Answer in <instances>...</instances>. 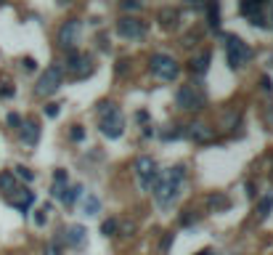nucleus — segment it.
Instances as JSON below:
<instances>
[{"label": "nucleus", "instance_id": "f257e3e1", "mask_svg": "<svg viewBox=\"0 0 273 255\" xmlns=\"http://www.w3.org/2000/svg\"><path fill=\"white\" fill-rule=\"evenodd\" d=\"M183 178H186V168L183 165H173L170 170H162L154 181V197H157V205L159 207H170L175 202L178 191L183 186Z\"/></svg>", "mask_w": 273, "mask_h": 255}, {"label": "nucleus", "instance_id": "f03ea898", "mask_svg": "<svg viewBox=\"0 0 273 255\" xmlns=\"http://www.w3.org/2000/svg\"><path fill=\"white\" fill-rule=\"evenodd\" d=\"M149 69H151V75L157 77V80L170 83V80L178 77V72H181V64H178L173 56H167V53H154V56L149 59Z\"/></svg>", "mask_w": 273, "mask_h": 255}, {"label": "nucleus", "instance_id": "7ed1b4c3", "mask_svg": "<svg viewBox=\"0 0 273 255\" xmlns=\"http://www.w3.org/2000/svg\"><path fill=\"white\" fill-rule=\"evenodd\" d=\"M223 43H225V59H228V67L231 69H239L249 56H252V51L247 48V43L241 40L239 35H225Z\"/></svg>", "mask_w": 273, "mask_h": 255}, {"label": "nucleus", "instance_id": "20e7f679", "mask_svg": "<svg viewBox=\"0 0 273 255\" xmlns=\"http://www.w3.org/2000/svg\"><path fill=\"white\" fill-rule=\"evenodd\" d=\"M61 80H64V67H59V64L48 67L40 77H37L35 93H37V96H53V93L61 88Z\"/></svg>", "mask_w": 273, "mask_h": 255}, {"label": "nucleus", "instance_id": "39448f33", "mask_svg": "<svg viewBox=\"0 0 273 255\" xmlns=\"http://www.w3.org/2000/svg\"><path fill=\"white\" fill-rule=\"evenodd\" d=\"M133 170H136V181L143 191H149L154 186V181H157V175H159V165H157V160H151V157H138L133 162Z\"/></svg>", "mask_w": 273, "mask_h": 255}, {"label": "nucleus", "instance_id": "423d86ee", "mask_svg": "<svg viewBox=\"0 0 273 255\" xmlns=\"http://www.w3.org/2000/svg\"><path fill=\"white\" fill-rule=\"evenodd\" d=\"M175 101H178L181 109H189V112L205 109V93H202L197 85H183V88L175 93Z\"/></svg>", "mask_w": 273, "mask_h": 255}, {"label": "nucleus", "instance_id": "0eeeda50", "mask_svg": "<svg viewBox=\"0 0 273 255\" xmlns=\"http://www.w3.org/2000/svg\"><path fill=\"white\" fill-rule=\"evenodd\" d=\"M80 29H82L80 21L69 19L67 24L59 29V45H61V48H64V51H74V45L80 43Z\"/></svg>", "mask_w": 273, "mask_h": 255}, {"label": "nucleus", "instance_id": "6e6552de", "mask_svg": "<svg viewBox=\"0 0 273 255\" xmlns=\"http://www.w3.org/2000/svg\"><path fill=\"white\" fill-rule=\"evenodd\" d=\"M101 133H104L106 138H120L122 136V130H125V120H122V112L120 109H114V112H109L106 117H101Z\"/></svg>", "mask_w": 273, "mask_h": 255}, {"label": "nucleus", "instance_id": "1a4fd4ad", "mask_svg": "<svg viewBox=\"0 0 273 255\" xmlns=\"http://www.w3.org/2000/svg\"><path fill=\"white\" fill-rule=\"evenodd\" d=\"M67 69L69 72H74V77H88L93 72V64H90V56H82L80 51H69L67 56Z\"/></svg>", "mask_w": 273, "mask_h": 255}, {"label": "nucleus", "instance_id": "9d476101", "mask_svg": "<svg viewBox=\"0 0 273 255\" xmlns=\"http://www.w3.org/2000/svg\"><path fill=\"white\" fill-rule=\"evenodd\" d=\"M117 32L122 37H130V40H136V37H143L146 35V24L141 19H133V16H122L117 21Z\"/></svg>", "mask_w": 273, "mask_h": 255}, {"label": "nucleus", "instance_id": "9b49d317", "mask_svg": "<svg viewBox=\"0 0 273 255\" xmlns=\"http://www.w3.org/2000/svg\"><path fill=\"white\" fill-rule=\"evenodd\" d=\"M8 199L19 207L21 213H27L29 207H32V202H35V191H29V189H19V186H16V189H13L11 194H8Z\"/></svg>", "mask_w": 273, "mask_h": 255}, {"label": "nucleus", "instance_id": "f8f14e48", "mask_svg": "<svg viewBox=\"0 0 273 255\" xmlns=\"http://www.w3.org/2000/svg\"><path fill=\"white\" fill-rule=\"evenodd\" d=\"M19 133H21V141H24L27 146H35L37 141H40V125H37V122H32V120H24V122H21Z\"/></svg>", "mask_w": 273, "mask_h": 255}, {"label": "nucleus", "instance_id": "ddd939ff", "mask_svg": "<svg viewBox=\"0 0 273 255\" xmlns=\"http://www.w3.org/2000/svg\"><path fill=\"white\" fill-rule=\"evenodd\" d=\"M186 136L194 138V141H215V130L212 128H207V125H202V122H194V125L186 128Z\"/></svg>", "mask_w": 273, "mask_h": 255}, {"label": "nucleus", "instance_id": "4468645a", "mask_svg": "<svg viewBox=\"0 0 273 255\" xmlns=\"http://www.w3.org/2000/svg\"><path fill=\"white\" fill-rule=\"evenodd\" d=\"M239 11L244 13V16L252 19V24H265V19L260 16V0H241V5H239Z\"/></svg>", "mask_w": 273, "mask_h": 255}, {"label": "nucleus", "instance_id": "2eb2a0df", "mask_svg": "<svg viewBox=\"0 0 273 255\" xmlns=\"http://www.w3.org/2000/svg\"><path fill=\"white\" fill-rule=\"evenodd\" d=\"M85 234H88V231H85V226L74 223V226H69V229H67V242L72 245V247H82V245H85V239H88Z\"/></svg>", "mask_w": 273, "mask_h": 255}, {"label": "nucleus", "instance_id": "dca6fc26", "mask_svg": "<svg viewBox=\"0 0 273 255\" xmlns=\"http://www.w3.org/2000/svg\"><path fill=\"white\" fill-rule=\"evenodd\" d=\"M207 207H209L212 213H225V210L231 207V199L225 197V194H209V197H207Z\"/></svg>", "mask_w": 273, "mask_h": 255}, {"label": "nucleus", "instance_id": "f3484780", "mask_svg": "<svg viewBox=\"0 0 273 255\" xmlns=\"http://www.w3.org/2000/svg\"><path fill=\"white\" fill-rule=\"evenodd\" d=\"M191 72H197V75H205L207 72V67H209V51H202L197 53V56L191 59Z\"/></svg>", "mask_w": 273, "mask_h": 255}, {"label": "nucleus", "instance_id": "a211bd4d", "mask_svg": "<svg viewBox=\"0 0 273 255\" xmlns=\"http://www.w3.org/2000/svg\"><path fill=\"white\" fill-rule=\"evenodd\" d=\"M13 189H16V175H13L11 170H5V173H0V191H5V194H11Z\"/></svg>", "mask_w": 273, "mask_h": 255}, {"label": "nucleus", "instance_id": "6ab92c4d", "mask_svg": "<svg viewBox=\"0 0 273 255\" xmlns=\"http://www.w3.org/2000/svg\"><path fill=\"white\" fill-rule=\"evenodd\" d=\"M207 21H209V29L220 27V11H217V3H209L207 5Z\"/></svg>", "mask_w": 273, "mask_h": 255}, {"label": "nucleus", "instance_id": "aec40b11", "mask_svg": "<svg viewBox=\"0 0 273 255\" xmlns=\"http://www.w3.org/2000/svg\"><path fill=\"white\" fill-rule=\"evenodd\" d=\"M80 197H82V186H72V189H67V194H64L61 202H64V205H74Z\"/></svg>", "mask_w": 273, "mask_h": 255}, {"label": "nucleus", "instance_id": "412c9836", "mask_svg": "<svg viewBox=\"0 0 273 255\" xmlns=\"http://www.w3.org/2000/svg\"><path fill=\"white\" fill-rule=\"evenodd\" d=\"M271 210H273V194H268V197L260 199V205H257V215H260V218H265Z\"/></svg>", "mask_w": 273, "mask_h": 255}, {"label": "nucleus", "instance_id": "4be33fe9", "mask_svg": "<svg viewBox=\"0 0 273 255\" xmlns=\"http://www.w3.org/2000/svg\"><path fill=\"white\" fill-rule=\"evenodd\" d=\"M101 210V202H98V197H88V199H85V215H96Z\"/></svg>", "mask_w": 273, "mask_h": 255}, {"label": "nucleus", "instance_id": "5701e85b", "mask_svg": "<svg viewBox=\"0 0 273 255\" xmlns=\"http://www.w3.org/2000/svg\"><path fill=\"white\" fill-rule=\"evenodd\" d=\"M13 175H16V178H21V181H35V173L29 168H24V165H19V168H13Z\"/></svg>", "mask_w": 273, "mask_h": 255}, {"label": "nucleus", "instance_id": "b1692460", "mask_svg": "<svg viewBox=\"0 0 273 255\" xmlns=\"http://www.w3.org/2000/svg\"><path fill=\"white\" fill-rule=\"evenodd\" d=\"M114 109H117V106H114V101H109V98H106V101H98V104H96L98 117H106V114H109V112H114Z\"/></svg>", "mask_w": 273, "mask_h": 255}, {"label": "nucleus", "instance_id": "393cba45", "mask_svg": "<svg viewBox=\"0 0 273 255\" xmlns=\"http://www.w3.org/2000/svg\"><path fill=\"white\" fill-rule=\"evenodd\" d=\"M51 194H53V199H64V194H67V181H53Z\"/></svg>", "mask_w": 273, "mask_h": 255}, {"label": "nucleus", "instance_id": "a878e982", "mask_svg": "<svg viewBox=\"0 0 273 255\" xmlns=\"http://www.w3.org/2000/svg\"><path fill=\"white\" fill-rule=\"evenodd\" d=\"M175 19H178V13H175V11H170V8L159 13V24L165 21V27H175Z\"/></svg>", "mask_w": 273, "mask_h": 255}, {"label": "nucleus", "instance_id": "bb28decb", "mask_svg": "<svg viewBox=\"0 0 273 255\" xmlns=\"http://www.w3.org/2000/svg\"><path fill=\"white\" fill-rule=\"evenodd\" d=\"M117 226H120V223H117L114 218H109V221H104V226H101V234H104V237H114Z\"/></svg>", "mask_w": 273, "mask_h": 255}, {"label": "nucleus", "instance_id": "cd10ccee", "mask_svg": "<svg viewBox=\"0 0 273 255\" xmlns=\"http://www.w3.org/2000/svg\"><path fill=\"white\" fill-rule=\"evenodd\" d=\"M13 96V85L8 80H0V98H11Z\"/></svg>", "mask_w": 273, "mask_h": 255}, {"label": "nucleus", "instance_id": "c85d7f7f", "mask_svg": "<svg viewBox=\"0 0 273 255\" xmlns=\"http://www.w3.org/2000/svg\"><path fill=\"white\" fill-rule=\"evenodd\" d=\"M5 122H8V125H11V128H16V130H19V128H21V122H24V120H21V114H16V112H11V114H8V117H5Z\"/></svg>", "mask_w": 273, "mask_h": 255}, {"label": "nucleus", "instance_id": "c756f323", "mask_svg": "<svg viewBox=\"0 0 273 255\" xmlns=\"http://www.w3.org/2000/svg\"><path fill=\"white\" fill-rule=\"evenodd\" d=\"M122 8L125 11H138L141 8V0H122Z\"/></svg>", "mask_w": 273, "mask_h": 255}, {"label": "nucleus", "instance_id": "7c9ffc66", "mask_svg": "<svg viewBox=\"0 0 273 255\" xmlns=\"http://www.w3.org/2000/svg\"><path fill=\"white\" fill-rule=\"evenodd\" d=\"M69 136H72V138H74V141H82V138H85V130H82L80 125H74L72 130H69Z\"/></svg>", "mask_w": 273, "mask_h": 255}, {"label": "nucleus", "instance_id": "2f4dec72", "mask_svg": "<svg viewBox=\"0 0 273 255\" xmlns=\"http://www.w3.org/2000/svg\"><path fill=\"white\" fill-rule=\"evenodd\" d=\"M45 255H61V247L56 242H48L45 245Z\"/></svg>", "mask_w": 273, "mask_h": 255}, {"label": "nucleus", "instance_id": "473e14b6", "mask_svg": "<svg viewBox=\"0 0 273 255\" xmlns=\"http://www.w3.org/2000/svg\"><path fill=\"white\" fill-rule=\"evenodd\" d=\"M260 85H263V90H265V93H273V83H271V77H268V75L260 77Z\"/></svg>", "mask_w": 273, "mask_h": 255}, {"label": "nucleus", "instance_id": "72a5a7b5", "mask_svg": "<svg viewBox=\"0 0 273 255\" xmlns=\"http://www.w3.org/2000/svg\"><path fill=\"white\" fill-rule=\"evenodd\" d=\"M194 221H197V213H194V210H189L186 215H181V223H183V226H189V223H194Z\"/></svg>", "mask_w": 273, "mask_h": 255}, {"label": "nucleus", "instance_id": "f704fd0d", "mask_svg": "<svg viewBox=\"0 0 273 255\" xmlns=\"http://www.w3.org/2000/svg\"><path fill=\"white\" fill-rule=\"evenodd\" d=\"M170 245H173V234H165V239H162V245H159V250H162V253H167V250H170Z\"/></svg>", "mask_w": 273, "mask_h": 255}, {"label": "nucleus", "instance_id": "c9c22d12", "mask_svg": "<svg viewBox=\"0 0 273 255\" xmlns=\"http://www.w3.org/2000/svg\"><path fill=\"white\" fill-rule=\"evenodd\" d=\"M59 114V104H48L45 106V117H56Z\"/></svg>", "mask_w": 273, "mask_h": 255}, {"label": "nucleus", "instance_id": "e433bc0d", "mask_svg": "<svg viewBox=\"0 0 273 255\" xmlns=\"http://www.w3.org/2000/svg\"><path fill=\"white\" fill-rule=\"evenodd\" d=\"M35 223H37V226H43V223H45V210H37L35 213Z\"/></svg>", "mask_w": 273, "mask_h": 255}, {"label": "nucleus", "instance_id": "4c0bfd02", "mask_svg": "<svg viewBox=\"0 0 273 255\" xmlns=\"http://www.w3.org/2000/svg\"><path fill=\"white\" fill-rule=\"evenodd\" d=\"M53 181H67V173L64 170H56V173H53Z\"/></svg>", "mask_w": 273, "mask_h": 255}, {"label": "nucleus", "instance_id": "58836bf2", "mask_svg": "<svg viewBox=\"0 0 273 255\" xmlns=\"http://www.w3.org/2000/svg\"><path fill=\"white\" fill-rule=\"evenodd\" d=\"M21 64H24V69H35V59H24Z\"/></svg>", "mask_w": 273, "mask_h": 255}, {"label": "nucleus", "instance_id": "ea45409f", "mask_svg": "<svg viewBox=\"0 0 273 255\" xmlns=\"http://www.w3.org/2000/svg\"><path fill=\"white\" fill-rule=\"evenodd\" d=\"M268 120L273 122V106H268Z\"/></svg>", "mask_w": 273, "mask_h": 255}, {"label": "nucleus", "instance_id": "a19ab883", "mask_svg": "<svg viewBox=\"0 0 273 255\" xmlns=\"http://www.w3.org/2000/svg\"><path fill=\"white\" fill-rule=\"evenodd\" d=\"M186 3H189V5H199V0H186Z\"/></svg>", "mask_w": 273, "mask_h": 255}, {"label": "nucleus", "instance_id": "79ce46f5", "mask_svg": "<svg viewBox=\"0 0 273 255\" xmlns=\"http://www.w3.org/2000/svg\"><path fill=\"white\" fill-rule=\"evenodd\" d=\"M59 3H61V5H69V3H72V0H59Z\"/></svg>", "mask_w": 273, "mask_h": 255}, {"label": "nucleus", "instance_id": "37998d69", "mask_svg": "<svg viewBox=\"0 0 273 255\" xmlns=\"http://www.w3.org/2000/svg\"><path fill=\"white\" fill-rule=\"evenodd\" d=\"M199 255H212V253H199Z\"/></svg>", "mask_w": 273, "mask_h": 255}, {"label": "nucleus", "instance_id": "c03bdc74", "mask_svg": "<svg viewBox=\"0 0 273 255\" xmlns=\"http://www.w3.org/2000/svg\"><path fill=\"white\" fill-rule=\"evenodd\" d=\"M3 3H5V0H0V5H3Z\"/></svg>", "mask_w": 273, "mask_h": 255}, {"label": "nucleus", "instance_id": "a18cd8bd", "mask_svg": "<svg viewBox=\"0 0 273 255\" xmlns=\"http://www.w3.org/2000/svg\"><path fill=\"white\" fill-rule=\"evenodd\" d=\"M271 178H273V170H271Z\"/></svg>", "mask_w": 273, "mask_h": 255}]
</instances>
